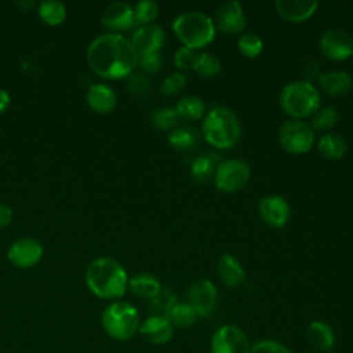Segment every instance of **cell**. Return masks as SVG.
<instances>
[{
  "instance_id": "obj_21",
  "label": "cell",
  "mask_w": 353,
  "mask_h": 353,
  "mask_svg": "<svg viewBox=\"0 0 353 353\" xmlns=\"http://www.w3.org/2000/svg\"><path fill=\"white\" fill-rule=\"evenodd\" d=\"M323 91L331 97L347 94L353 87V80L349 73L343 70H332L319 76Z\"/></svg>"
},
{
  "instance_id": "obj_20",
  "label": "cell",
  "mask_w": 353,
  "mask_h": 353,
  "mask_svg": "<svg viewBox=\"0 0 353 353\" xmlns=\"http://www.w3.org/2000/svg\"><path fill=\"white\" fill-rule=\"evenodd\" d=\"M117 102L116 92L106 84L98 83L90 87L87 92V103L97 113H109Z\"/></svg>"
},
{
  "instance_id": "obj_1",
  "label": "cell",
  "mask_w": 353,
  "mask_h": 353,
  "mask_svg": "<svg viewBox=\"0 0 353 353\" xmlns=\"http://www.w3.org/2000/svg\"><path fill=\"white\" fill-rule=\"evenodd\" d=\"M138 54L125 36L106 33L98 36L87 48V62L92 72L105 79L130 76L138 65Z\"/></svg>"
},
{
  "instance_id": "obj_17",
  "label": "cell",
  "mask_w": 353,
  "mask_h": 353,
  "mask_svg": "<svg viewBox=\"0 0 353 353\" xmlns=\"http://www.w3.org/2000/svg\"><path fill=\"white\" fill-rule=\"evenodd\" d=\"M139 335L152 345L167 343L174 335V327L165 317L149 316L139 324Z\"/></svg>"
},
{
  "instance_id": "obj_28",
  "label": "cell",
  "mask_w": 353,
  "mask_h": 353,
  "mask_svg": "<svg viewBox=\"0 0 353 353\" xmlns=\"http://www.w3.org/2000/svg\"><path fill=\"white\" fill-rule=\"evenodd\" d=\"M37 12L40 19L50 26L61 25L66 18V8L61 1H41Z\"/></svg>"
},
{
  "instance_id": "obj_30",
  "label": "cell",
  "mask_w": 353,
  "mask_h": 353,
  "mask_svg": "<svg viewBox=\"0 0 353 353\" xmlns=\"http://www.w3.org/2000/svg\"><path fill=\"white\" fill-rule=\"evenodd\" d=\"M175 303H176V296L171 291L161 288L160 292L150 299V303H149V310L152 313L150 316H159V317L167 319L170 310Z\"/></svg>"
},
{
  "instance_id": "obj_35",
  "label": "cell",
  "mask_w": 353,
  "mask_h": 353,
  "mask_svg": "<svg viewBox=\"0 0 353 353\" xmlns=\"http://www.w3.org/2000/svg\"><path fill=\"white\" fill-rule=\"evenodd\" d=\"M152 121H153L156 128L167 131V130H172L178 124L179 116H178L175 108L165 106V108L157 109L152 114Z\"/></svg>"
},
{
  "instance_id": "obj_29",
  "label": "cell",
  "mask_w": 353,
  "mask_h": 353,
  "mask_svg": "<svg viewBox=\"0 0 353 353\" xmlns=\"http://www.w3.org/2000/svg\"><path fill=\"white\" fill-rule=\"evenodd\" d=\"M199 141V134L194 128L190 127H179L172 130L168 134V142L172 148L178 150H188L196 146Z\"/></svg>"
},
{
  "instance_id": "obj_15",
  "label": "cell",
  "mask_w": 353,
  "mask_h": 353,
  "mask_svg": "<svg viewBox=\"0 0 353 353\" xmlns=\"http://www.w3.org/2000/svg\"><path fill=\"white\" fill-rule=\"evenodd\" d=\"M164 41H165L164 29L160 28L159 25H153V23L139 26L131 39V43H132L138 57L143 55V54L159 51L163 47Z\"/></svg>"
},
{
  "instance_id": "obj_5",
  "label": "cell",
  "mask_w": 353,
  "mask_h": 353,
  "mask_svg": "<svg viewBox=\"0 0 353 353\" xmlns=\"http://www.w3.org/2000/svg\"><path fill=\"white\" fill-rule=\"evenodd\" d=\"M280 105L294 119L313 116L320 108V92L312 81H291L281 90Z\"/></svg>"
},
{
  "instance_id": "obj_43",
  "label": "cell",
  "mask_w": 353,
  "mask_h": 353,
  "mask_svg": "<svg viewBox=\"0 0 353 353\" xmlns=\"http://www.w3.org/2000/svg\"><path fill=\"white\" fill-rule=\"evenodd\" d=\"M10 95H8V92L7 91H4V90H1L0 88V113H3L7 108H8V105H10Z\"/></svg>"
},
{
  "instance_id": "obj_6",
  "label": "cell",
  "mask_w": 353,
  "mask_h": 353,
  "mask_svg": "<svg viewBox=\"0 0 353 353\" xmlns=\"http://www.w3.org/2000/svg\"><path fill=\"white\" fill-rule=\"evenodd\" d=\"M101 324L112 339L128 341L138 332L141 323L135 306L125 301H113L103 309Z\"/></svg>"
},
{
  "instance_id": "obj_42",
  "label": "cell",
  "mask_w": 353,
  "mask_h": 353,
  "mask_svg": "<svg viewBox=\"0 0 353 353\" xmlns=\"http://www.w3.org/2000/svg\"><path fill=\"white\" fill-rule=\"evenodd\" d=\"M12 221V210L10 205L0 203V229L8 226Z\"/></svg>"
},
{
  "instance_id": "obj_44",
  "label": "cell",
  "mask_w": 353,
  "mask_h": 353,
  "mask_svg": "<svg viewBox=\"0 0 353 353\" xmlns=\"http://www.w3.org/2000/svg\"><path fill=\"white\" fill-rule=\"evenodd\" d=\"M327 353H332V352H331V350H330V352H327Z\"/></svg>"
},
{
  "instance_id": "obj_25",
  "label": "cell",
  "mask_w": 353,
  "mask_h": 353,
  "mask_svg": "<svg viewBox=\"0 0 353 353\" xmlns=\"http://www.w3.org/2000/svg\"><path fill=\"white\" fill-rule=\"evenodd\" d=\"M128 288L135 296L150 301L160 292L161 285L153 274L139 273L135 274L131 280H128Z\"/></svg>"
},
{
  "instance_id": "obj_45",
  "label": "cell",
  "mask_w": 353,
  "mask_h": 353,
  "mask_svg": "<svg viewBox=\"0 0 353 353\" xmlns=\"http://www.w3.org/2000/svg\"><path fill=\"white\" fill-rule=\"evenodd\" d=\"M352 57H353V55H352Z\"/></svg>"
},
{
  "instance_id": "obj_41",
  "label": "cell",
  "mask_w": 353,
  "mask_h": 353,
  "mask_svg": "<svg viewBox=\"0 0 353 353\" xmlns=\"http://www.w3.org/2000/svg\"><path fill=\"white\" fill-rule=\"evenodd\" d=\"M319 62L316 59H309L305 62V66H303V76L306 79V81H310L313 79H319Z\"/></svg>"
},
{
  "instance_id": "obj_4",
  "label": "cell",
  "mask_w": 353,
  "mask_h": 353,
  "mask_svg": "<svg viewBox=\"0 0 353 353\" xmlns=\"http://www.w3.org/2000/svg\"><path fill=\"white\" fill-rule=\"evenodd\" d=\"M175 36L183 47L197 50L210 44L215 37L214 21L201 11H186L179 14L172 22Z\"/></svg>"
},
{
  "instance_id": "obj_12",
  "label": "cell",
  "mask_w": 353,
  "mask_h": 353,
  "mask_svg": "<svg viewBox=\"0 0 353 353\" xmlns=\"http://www.w3.org/2000/svg\"><path fill=\"white\" fill-rule=\"evenodd\" d=\"M43 256V247L41 244L32 237H23L17 240L7 252L8 261L19 268V269H29L37 265Z\"/></svg>"
},
{
  "instance_id": "obj_27",
  "label": "cell",
  "mask_w": 353,
  "mask_h": 353,
  "mask_svg": "<svg viewBox=\"0 0 353 353\" xmlns=\"http://www.w3.org/2000/svg\"><path fill=\"white\" fill-rule=\"evenodd\" d=\"M197 313L188 302H176L170 310L167 319L176 328H188L197 320Z\"/></svg>"
},
{
  "instance_id": "obj_32",
  "label": "cell",
  "mask_w": 353,
  "mask_h": 353,
  "mask_svg": "<svg viewBox=\"0 0 353 353\" xmlns=\"http://www.w3.org/2000/svg\"><path fill=\"white\" fill-rule=\"evenodd\" d=\"M193 70L203 77H214L221 72L219 59L210 52H200L197 55Z\"/></svg>"
},
{
  "instance_id": "obj_24",
  "label": "cell",
  "mask_w": 353,
  "mask_h": 353,
  "mask_svg": "<svg viewBox=\"0 0 353 353\" xmlns=\"http://www.w3.org/2000/svg\"><path fill=\"white\" fill-rule=\"evenodd\" d=\"M319 152L330 160H339L342 159L347 152V142L346 139L338 134V132H325L319 143H317Z\"/></svg>"
},
{
  "instance_id": "obj_8",
  "label": "cell",
  "mask_w": 353,
  "mask_h": 353,
  "mask_svg": "<svg viewBox=\"0 0 353 353\" xmlns=\"http://www.w3.org/2000/svg\"><path fill=\"white\" fill-rule=\"evenodd\" d=\"M250 165L240 159H228L221 161L214 174V182L218 190L234 193L241 190L250 181Z\"/></svg>"
},
{
  "instance_id": "obj_38",
  "label": "cell",
  "mask_w": 353,
  "mask_h": 353,
  "mask_svg": "<svg viewBox=\"0 0 353 353\" xmlns=\"http://www.w3.org/2000/svg\"><path fill=\"white\" fill-rule=\"evenodd\" d=\"M197 52L192 48L188 47H181L176 50L174 55V63L178 69L186 70V69H193L196 59H197Z\"/></svg>"
},
{
  "instance_id": "obj_40",
  "label": "cell",
  "mask_w": 353,
  "mask_h": 353,
  "mask_svg": "<svg viewBox=\"0 0 353 353\" xmlns=\"http://www.w3.org/2000/svg\"><path fill=\"white\" fill-rule=\"evenodd\" d=\"M250 353H292L285 345L273 341V339H263L256 342L251 346Z\"/></svg>"
},
{
  "instance_id": "obj_10",
  "label": "cell",
  "mask_w": 353,
  "mask_h": 353,
  "mask_svg": "<svg viewBox=\"0 0 353 353\" xmlns=\"http://www.w3.org/2000/svg\"><path fill=\"white\" fill-rule=\"evenodd\" d=\"M320 51L331 61H343L353 55V37L338 28L325 30L319 41Z\"/></svg>"
},
{
  "instance_id": "obj_7",
  "label": "cell",
  "mask_w": 353,
  "mask_h": 353,
  "mask_svg": "<svg viewBox=\"0 0 353 353\" xmlns=\"http://www.w3.org/2000/svg\"><path fill=\"white\" fill-rule=\"evenodd\" d=\"M281 148L291 154H302L312 149L314 143L313 128L298 119L285 120L277 132Z\"/></svg>"
},
{
  "instance_id": "obj_22",
  "label": "cell",
  "mask_w": 353,
  "mask_h": 353,
  "mask_svg": "<svg viewBox=\"0 0 353 353\" xmlns=\"http://www.w3.org/2000/svg\"><path fill=\"white\" fill-rule=\"evenodd\" d=\"M307 342L320 352H330L335 343V334L332 328L324 321H313L306 330Z\"/></svg>"
},
{
  "instance_id": "obj_39",
  "label": "cell",
  "mask_w": 353,
  "mask_h": 353,
  "mask_svg": "<svg viewBox=\"0 0 353 353\" xmlns=\"http://www.w3.org/2000/svg\"><path fill=\"white\" fill-rule=\"evenodd\" d=\"M138 62H139L142 70H145L146 73H157L163 66L164 58L160 51H154V52L139 55Z\"/></svg>"
},
{
  "instance_id": "obj_3",
  "label": "cell",
  "mask_w": 353,
  "mask_h": 353,
  "mask_svg": "<svg viewBox=\"0 0 353 353\" xmlns=\"http://www.w3.org/2000/svg\"><path fill=\"white\" fill-rule=\"evenodd\" d=\"M203 132L210 145L218 149H229L233 148L240 139V120L233 110L223 106H216L205 113Z\"/></svg>"
},
{
  "instance_id": "obj_37",
  "label": "cell",
  "mask_w": 353,
  "mask_h": 353,
  "mask_svg": "<svg viewBox=\"0 0 353 353\" xmlns=\"http://www.w3.org/2000/svg\"><path fill=\"white\" fill-rule=\"evenodd\" d=\"M186 84V76L181 72L172 73L170 76H167L163 83H161V92L164 95H174L176 92H179Z\"/></svg>"
},
{
  "instance_id": "obj_13",
  "label": "cell",
  "mask_w": 353,
  "mask_h": 353,
  "mask_svg": "<svg viewBox=\"0 0 353 353\" xmlns=\"http://www.w3.org/2000/svg\"><path fill=\"white\" fill-rule=\"evenodd\" d=\"M216 28L226 34L241 33L245 28V14L239 1H225L218 6L215 11Z\"/></svg>"
},
{
  "instance_id": "obj_31",
  "label": "cell",
  "mask_w": 353,
  "mask_h": 353,
  "mask_svg": "<svg viewBox=\"0 0 353 353\" xmlns=\"http://www.w3.org/2000/svg\"><path fill=\"white\" fill-rule=\"evenodd\" d=\"M339 113L332 106L319 108L317 112L312 116V128L319 131H328L338 124Z\"/></svg>"
},
{
  "instance_id": "obj_16",
  "label": "cell",
  "mask_w": 353,
  "mask_h": 353,
  "mask_svg": "<svg viewBox=\"0 0 353 353\" xmlns=\"http://www.w3.org/2000/svg\"><path fill=\"white\" fill-rule=\"evenodd\" d=\"M101 21L110 30H125L134 25V8L124 1L110 3L102 11Z\"/></svg>"
},
{
  "instance_id": "obj_18",
  "label": "cell",
  "mask_w": 353,
  "mask_h": 353,
  "mask_svg": "<svg viewBox=\"0 0 353 353\" xmlns=\"http://www.w3.org/2000/svg\"><path fill=\"white\" fill-rule=\"evenodd\" d=\"M274 7L283 19L288 22H303L316 12L319 3L313 0H277Z\"/></svg>"
},
{
  "instance_id": "obj_19",
  "label": "cell",
  "mask_w": 353,
  "mask_h": 353,
  "mask_svg": "<svg viewBox=\"0 0 353 353\" xmlns=\"http://www.w3.org/2000/svg\"><path fill=\"white\" fill-rule=\"evenodd\" d=\"M219 279L229 288H237L245 281V270L241 263L230 254H222L216 263Z\"/></svg>"
},
{
  "instance_id": "obj_2",
  "label": "cell",
  "mask_w": 353,
  "mask_h": 353,
  "mask_svg": "<svg viewBox=\"0 0 353 353\" xmlns=\"http://www.w3.org/2000/svg\"><path fill=\"white\" fill-rule=\"evenodd\" d=\"M84 279L87 288L101 299L117 301L128 288L125 269L109 256H101L90 262Z\"/></svg>"
},
{
  "instance_id": "obj_34",
  "label": "cell",
  "mask_w": 353,
  "mask_h": 353,
  "mask_svg": "<svg viewBox=\"0 0 353 353\" xmlns=\"http://www.w3.org/2000/svg\"><path fill=\"white\" fill-rule=\"evenodd\" d=\"M237 47H239L240 52L244 57L255 58V57H258L262 52L263 43H262V39L258 34H255L252 32H247V33H243L239 37Z\"/></svg>"
},
{
  "instance_id": "obj_36",
  "label": "cell",
  "mask_w": 353,
  "mask_h": 353,
  "mask_svg": "<svg viewBox=\"0 0 353 353\" xmlns=\"http://www.w3.org/2000/svg\"><path fill=\"white\" fill-rule=\"evenodd\" d=\"M125 85L128 88V91L137 98L146 97L152 88L149 79L141 73H131L130 76H127Z\"/></svg>"
},
{
  "instance_id": "obj_26",
  "label": "cell",
  "mask_w": 353,
  "mask_h": 353,
  "mask_svg": "<svg viewBox=\"0 0 353 353\" xmlns=\"http://www.w3.org/2000/svg\"><path fill=\"white\" fill-rule=\"evenodd\" d=\"M175 110L179 119L182 117L189 121L200 120L205 114V103L196 95H185L176 102Z\"/></svg>"
},
{
  "instance_id": "obj_14",
  "label": "cell",
  "mask_w": 353,
  "mask_h": 353,
  "mask_svg": "<svg viewBox=\"0 0 353 353\" xmlns=\"http://www.w3.org/2000/svg\"><path fill=\"white\" fill-rule=\"evenodd\" d=\"M258 211L262 221L270 228H283L290 219V204L279 194H269L261 199Z\"/></svg>"
},
{
  "instance_id": "obj_23",
  "label": "cell",
  "mask_w": 353,
  "mask_h": 353,
  "mask_svg": "<svg viewBox=\"0 0 353 353\" xmlns=\"http://www.w3.org/2000/svg\"><path fill=\"white\" fill-rule=\"evenodd\" d=\"M219 163L221 159L218 153H201L193 159L190 164V175L197 182H207L211 176H214Z\"/></svg>"
},
{
  "instance_id": "obj_11",
  "label": "cell",
  "mask_w": 353,
  "mask_h": 353,
  "mask_svg": "<svg viewBox=\"0 0 353 353\" xmlns=\"http://www.w3.org/2000/svg\"><path fill=\"white\" fill-rule=\"evenodd\" d=\"M218 291L211 280H196L188 290V303L194 309L199 317L208 316L216 305Z\"/></svg>"
},
{
  "instance_id": "obj_9",
  "label": "cell",
  "mask_w": 353,
  "mask_h": 353,
  "mask_svg": "<svg viewBox=\"0 0 353 353\" xmlns=\"http://www.w3.org/2000/svg\"><path fill=\"white\" fill-rule=\"evenodd\" d=\"M210 349L211 353H250L251 343L241 328L228 324L214 332Z\"/></svg>"
},
{
  "instance_id": "obj_33",
  "label": "cell",
  "mask_w": 353,
  "mask_h": 353,
  "mask_svg": "<svg viewBox=\"0 0 353 353\" xmlns=\"http://www.w3.org/2000/svg\"><path fill=\"white\" fill-rule=\"evenodd\" d=\"M159 15V6L152 0H142L134 7V25H150Z\"/></svg>"
}]
</instances>
